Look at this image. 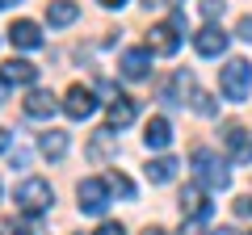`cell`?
<instances>
[{
    "instance_id": "obj_26",
    "label": "cell",
    "mask_w": 252,
    "mask_h": 235,
    "mask_svg": "<svg viewBox=\"0 0 252 235\" xmlns=\"http://www.w3.org/2000/svg\"><path fill=\"white\" fill-rule=\"evenodd\" d=\"M97 4H101V9H122L126 0H97Z\"/></svg>"
},
{
    "instance_id": "obj_11",
    "label": "cell",
    "mask_w": 252,
    "mask_h": 235,
    "mask_svg": "<svg viewBox=\"0 0 252 235\" xmlns=\"http://www.w3.org/2000/svg\"><path fill=\"white\" fill-rule=\"evenodd\" d=\"M9 42L17 46V51H38V46H42V29H38V21H13V26H9Z\"/></svg>"
},
{
    "instance_id": "obj_28",
    "label": "cell",
    "mask_w": 252,
    "mask_h": 235,
    "mask_svg": "<svg viewBox=\"0 0 252 235\" xmlns=\"http://www.w3.org/2000/svg\"><path fill=\"white\" fill-rule=\"evenodd\" d=\"M143 235H168V231H164V227H147Z\"/></svg>"
},
{
    "instance_id": "obj_24",
    "label": "cell",
    "mask_w": 252,
    "mask_h": 235,
    "mask_svg": "<svg viewBox=\"0 0 252 235\" xmlns=\"http://www.w3.org/2000/svg\"><path fill=\"white\" fill-rule=\"evenodd\" d=\"M97 235H126V227H122V223H101Z\"/></svg>"
},
{
    "instance_id": "obj_8",
    "label": "cell",
    "mask_w": 252,
    "mask_h": 235,
    "mask_svg": "<svg viewBox=\"0 0 252 235\" xmlns=\"http://www.w3.org/2000/svg\"><path fill=\"white\" fill-rule=\"evenodd\" d=\"M93 109H97V97H93V88H84V84H72V88H67V97H63V114L80 122V118H89Z\"/></svg>"
},
{
    "instance_id": "obj_14",
    "label": "cell",
    "mask_w": 252,
    "mask_h": 235,
    "mask_svg": "<svg viewBox=\"0 0 252 235\" xmlns=\"http://www.w3.org/2000/svg\"><path fill=\"white\" fill-rule=\"evenodd\" d=\"M143 143L152 147V151H164V147L172 143V126H168V118H147V126H143Z\"/></svg>"
},
{
    "instance_id": "obj_10",
    "label": "cell",
    "mask_w": 252,
    "mask_h": 235,
    "mask_svg": "<svg viewBox=\"0 0 252 235\" xmlns=\"http://www.w3.org/2000/svg\"><path fill=\"white\" fill-rule=\"evenodd\" d=\"M193 46H198V55H206V59H219V55L227 51V34L219 26H202L198 34H193Z\"/></svg>"
},
{
    "instance_id": "obj_5",
    "label": "cell",
    "mask_w": 252,
    "mask_h": 235,
    "mask_svg": "<svg viewBox=\"0 0 252 235\" xmlns=\"http://www.w3.org/2000/svg\"><path fill=\"white\" fill-rule=\"evenodd\" d=\"M80 210L84 214H105L109 206V181H97V176H89V181H80Z\"/></svg>"
},
{
    "instance_id": "obj_12",
    "label": "cell",
    "mask_w": 252,
    "mask_h": 235,
    "mask_svg": "<svg viewBox=\"0 0 252 235\" xmlns=\"http://www.w3.org/2000/svg\"><path fill=\"white\" fill-rule=\"evenodd\" d=\"M118 67H122L126 80H143V76L152 72V51H147V46H143V51H126Z\"/></svg>"
},
{
    "instance_id": "obj_23",
    "label": "cell",
    "mask_w": 252,
    "mask_h": 235,
    "mask_svg": "<svg viewBox=\"0 0 252 235\" xmlns=\"http://www.w3.org/2000/svg\"><path fill=\"white\" fill-rule=\"evenodd\" d=\"M235 38H244V42H252V17H240V26H235Z\"/></svg>"
},
{
    "instance_id": "obj_25",
    "label": "cell",
    "mask_w": 252,
    "mask_h": 235,
    "mask_svg": "<svg viewBox=\"0 0 252 235\" xmlns=\"http://www.w3.org/2000/svg\"><path fill=\"white\" fill-rule=\"evenodd\" d=\"M235 214H244V218H252V198H240V202H235Z\"/></svg>"
},
{
    "instance_id": "obj_13",
    "label": "cell",
    "mask_w": 252,
    "mask_h": 235,
    "mask_svg": "<svg viewBox=\"0 0 252 235\" xmlns=\"http://www.w3.org/2000/svg\"><path fill=\"white\" fill-rule=\"evenodd\" d=\"M135 114H139L135 97H114V101H109V109H105V118H109V126H114V130L130 126V122H135Z\"/></svg>"
},
{
    "instance_id": "obj_7",
    "label": "cell",
    "mask_w": 252,
    "mask_h": 235,
    "mask_svg": "<svg viewBox=\"0 0 252 235\" xmlns=\"http://www.w3.org/2000/svg\"><path fill=\"white\" fill-rule=\"evenodd\" d=\"M223 147L231 151L235 164H252V135L240 126V122H227L223 126Z\"/></svg>"
},
{
    "instance_id": "obj_29",
    "label": "cell",
    "mask_w": 252,
    "mask_h": 235,
    "mask_svg": "<svg viewBox=\"0 0 252 235\" xmlns=\"http://www.w3.org/2000/svg\"><path fill=\"white\" fill-rule=\"evenodd\" d=\"M210 235H235V231H231V227H219V231H210Z\"/></svg>"
},
{
    "instance_id": "obj_21",
    "label": "cell",
    "mask_w": 252,
    "mask_h": 235,
    "mask_svg": "<svg viewBox=\"0 0 252 235\" xmlns=\"http://www.w3.org/2000/svg\"><path fill=\"white\" fill-rule=\"evenodd\" d=\"M105 181H109V189H118L122 198H135V185H130V176H122V172H109Z\"/></svg>"
},
{
    "instance_id": "obj_4",
    "label": "cell",
    "mask_w": 252,
    "mask_h": 235,
    "mask_svg": "<svg viewBox=\"0 0 252 235\" xmlns=\"http://www.w3.org/2000/svg\"><path fill=\"white\" fill-rule=\"evenodd\" d=\"M181 46V26L177 21H160V26L147 29V51L152 55H177Z\"/></svg>"
},
{
    "instance_id": "obj_20",
    "label": "cell",
    "mask_w": 252,
    "mask_h": 235,
    "mask_svg": "<svg viewBox=\"0 0 252 235\" xmlns=\"http://www.w3.org/2000/svg\"><path fill=\"white\" fill-rule=\"evenodd\" d=\"M198 9H202V17H206V26H215V21L223 17V9H227V0H202Z\"/></svg>"
},
{
    "instance_id": "obj_1",
    "label": "cell",
    "mask_w": 252,
    "mask_h": 235,
    "mask_svg": "<svg viewBox=\"0 0 252 235\" xmlns=\"http://www.w3.org/2000/svg\"><path fill=\"white\" fill-rule=\"evenodd\" d=\"M219 88H223L227 101H248L252 97V63L248 59H231V63L223 67V76H219Z\"/></svg>"
},
{
    "instance_id": "obj_2",
    "label": "cell",
    "mask_w": 252,
    "mask_h": 235,
    "mask_svg": "<svg viewBox=\"0 0 252 235\" xmlns=\"http://www.w3.org/2000/svg\"><path fill=\"white\" fill-rule=\"evenodd\" d=\"M193 172H198V185L202 189H227V168L210 147H193Z\"/></svg>"
},
{
    "instance_id": "obj_3",
    "label": "cell",
    "mask_w": 252,
    "mask_h": 235,
    "mask_svg": "<svg viewBox=\"0 0 252 235\" xmlns=\"http://www.w3.org/2000/svg\"><path fill=\"white\" fill-rule=\"evenodd\" d=\"M51 202H55V189L42 181V176H30V181L17 185V210L21 214H42Z\"/></svg>"
},
{
    "instance_id": "obj_30",
    "label": "cell",
    "mask_w": 252,
    "mask_h": 235,
    "mask_svg": "<svg viewBox=\"0 0 252 235\" xmlns=\"http://www.w3.org/2000/svg\"><path fill=\"white\" fill-rule=\"evenodd\" d=\"M13 4H21V0H0V9H13Z\"/></svg>"
},
{
    "instance_id": "obj_15",
    "label": "cell",
    "mask_w": 252,
    "mask_h": 235,
    "mask_svg": "<svg viewBox=\"0 0 252 235\" xmlns=\"http://www.w3.org/2000/svg\"><path fill=\"white\" fill-rule=\"evenodd\" d=\"M76 17H80L76 0H51V4H46V21H51L55 29H59V26H72Z\"/></svg>"
},
{
    "instance_id": "obj_31",
    "label": "cell",
    "mask_w": 252,
    "mask_h": 235,
    "mask_svg": "<svg viewBox=\"0 0 252 235\" xmlns=\"http://www.w3.org/2000/svg\"><path fill=\"white\" fill-rule=\"evenodd\" d=\"M4 147H9V135H4V130H0V151H4Z\"/></svg>"
},
{
    "instance_id": "obj_17",
    "label": "cell",
    "mask_w": 252,
    "mask_h": 235,
    "mask_svg": "<svg viewBox=\"0 0 252 235\" xmlns=\"http://www.w3.org/2000/svg\"><path fill=\"white\" fill-rule=\"evenodd\" d=\"M172 176H177V160H172V155L147 160V181H152V185H168Z\"/></svg>"
},
{
    "instance_id": "obj_6",
    "label": "cell",
    "mask_w": 252,
    "mask_h": 235,
    "mask_svg": "<svg viewBox=\"0 0 252 235\" xmlns=\"http://www.w3.org/2000/svg\"><path fill=\"white\" fill-rule=\"evenodd\" d=\"M181 206V218H189V223H202V218H210V202H206V189L202 185H185L177 198Z\"/></svg>"
},
{
    "instance_id": "obj_19",
    "label": "cell",
    "mask_w": 252,
    "mask_h": 235,
    "mask_svg": "<svg viewBox=\"0 0 252 235\" xmlns=\"http://www.w3.org/2000/svg\"><path fill=\"white\" fill-rule=\"evenodd\" d=\"M89 151H93V160H101V155H109V151H114V130H101V135L93 139V147H89Z\"/></svg>"
},
{
    "instance_id": "obj_27",
    "label": "cell",
    "mask_w": 252,
    "mask_h": 235,
    "mask_svg": "<svg viewBox=\"0 0 252 235\" xmlns=\"http://www.w3.org/2000/svg\"><path fill=\"white\" fill-rule=\"evenodd\" d=\"M4 235H34V231H26V227H4Z\"/></svg>"
},
{
    "instance_id": "obj_18",
    "label": "cell",
    "mask_w": 252,
    "mask_h": 235,
    "mask_svg": "<svg viewBox=\"0 0 252 235\" xmlns=\"http://www.w3.org/2000/svg\"><path fill=\"white\" fill-rule=\"evenodd\" d=\"M38 151H42L46 160H63V155H67V135H63V130H46V135L38 139Z\"/></svg>"
},
{
    "instance_id": "obj_16",
    "label": "cell",
    "mask_w": 252,
    "mask_h": 235,
    "mask_svg": "<svg viewBox=\"0 0 252 235\" xmlns=\"http://www.w3.org/2000/svg\"><path fill=\"white\" fill-rule=\"evenodd\" d=\"M55 109H59L55 92H42V88H34V92L26 97V114H30V118H51Z\"/></svg>"
},
{
    "instance_id": "obj_22",
    "label": "cell",
    "mask_w": 252,
    "mask_h": 235,
    "mask_svg": "<svg viewBox=\"0 0 252 235\" xmlns=\"http://www.w3.org/2000/svg\"><path fill=\"white\" fill-rule=\"evenodd\" d=\"M193 109H198L202 118H210L219 105H215V97H210V92H193Z\"/></svg>"
},
{
    "instance_id": "obj_9",
    "label": "cell",
    "mask_w": 252,
    "mask_h": 235,
    "mask_svg": "<svg viewBox=\"0 0 252 235\" xmlns=\"http://www.w3.org/2000/svg\"><path fill=\"white\" fill-rule=\"evenodd\" d=\"M38 80V67L30 59H9V63H0V88H9V84H34Z\"/></svg>"
}]
</instances>
